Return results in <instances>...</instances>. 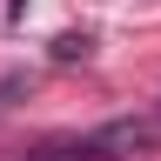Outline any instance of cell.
Instances as JSON below:
<instances>
[{"instance_id":"6da1fadb","label":"cell","mask_w":161,"mask_h":161,"mask_svg":"<svg viewBox=\"0 0 161 161\" xmlns=\"http://www.w3.org/2000/svg\"><path fill=\"white\" fill-rule=\"evenodd\" d=\"M154 134H161L154 121H108V128H94V134H80V141H47L34 161H121V154L148 148Z\"/></svg>"},{"instance_id":"7a4b0ae2","label":"cell","mask_w":161,"mask_h":161,"mask_svg":"<svg viewBox=\"0 0 161 161\" xmlns=\"http://www.w3.org/2000/svg\"><path fill=\"white\" fill-rule=\"evenodd\" d=\"M87 47H94V40H87V34H60V40H54V54H60V60H80V54H87Z\"/></svg>"}]
</instances>
